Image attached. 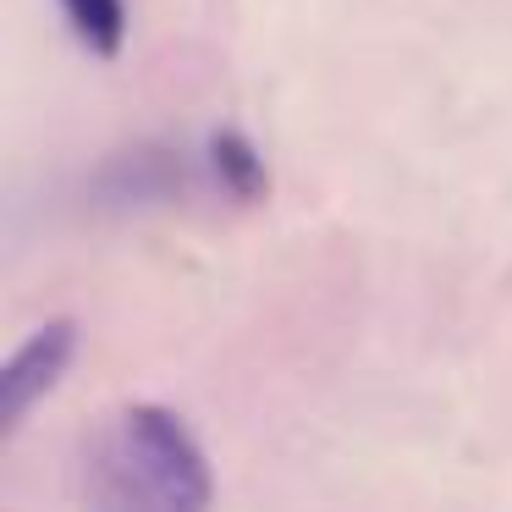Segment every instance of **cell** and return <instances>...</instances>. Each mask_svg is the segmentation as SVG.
<instances>
[{
	"mask_svg": "<svg viewBox=\"0 0 512 512\" xmlns=\"http://www.w3.org/2000/svg\"><path fill=\"white\" fill-rule=\"evenodd\" d=\"M215 474L188 419L160 402H127L83 446V512H210Z\"/></svg>",
	"mask_w": 512,
	"mask_h": 512,
	"instance_id": "6da1fadb",
	"label": "cell"
},
{
	"mask_svg": "<svg viewBox=\"0 0 512 512\" xmlns=\"http://www.w3.org/2000/svg\"><path fill=\"white\" fill-rule=\"evenodd\" d=\"M204 177L237 204H259L270 193V171L265 155L254 149V138L237 133V127H215L210 144H204Z\"/></svg>",
	"mask_w": 512,
	"mask_h": 512,
	"instance_id": "277c9868",
	"label": "cell"
},
{
	"mask_svg": "<svg viewBox=\"0 0 512 512\" xmlns=\"http://www.w3.org/2000/svg\"><path fill=\"white\" fill-rule=\"evenodd\" d=\"M72 358H78V325L72 320H45L0 369V435L12 441L28 424V413L67 380Z\"/></svg>",
	"mask_w": 512,
	"mask_h": 512,
	"instance_id": "3957f363",
	"label": "cell"
},
{
	"mask_svg": "<svg viewBox=\"0 0 512 512\" xmlns=\"http://www.w3.org/2000/svg\"><path fill=\"white\" fill-rule=\"evenodd\" d=\"M193 177H204V171L193 166V155H182V149L149 138V144L116 149V155L94 171L89 199L100 204V210H116V215L160 210V204H177L182 193L193 188Z\"/></svg>",
	"mask_w": 512,
	"mask_h": 512,
	"instance_id": "7a4b0ae2",
	"label": "cell"
},
{
	"mask_svg": "<svg viewBox=\"0 0 512 512\" xmlns=\"http://www.w3.org/2000/svg\"><path fill=\"white\" fill-rule=\"evenodd\" d=\"M61 17H67V28L78 34L83 50H94V56H122L127 45V0H56Z\"/></svg>",
	"mask_w": 512,
	"mask_h": 512,
	"instance_id": "5b68a950",
	"label": "cell"
}]
</instances>
